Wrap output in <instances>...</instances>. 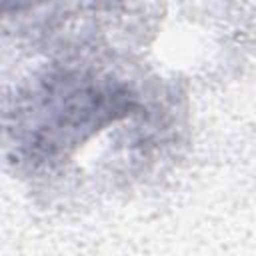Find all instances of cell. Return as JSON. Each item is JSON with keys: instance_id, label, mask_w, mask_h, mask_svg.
<instances>
[{"instance_id": "cell-1", "label": "cell", "mask_w": 256, "mask_h": 256, "mask_svg": "<svg viewBox=\"0 0 256 256\" xmlns=\"http://www.w3.org/2000/svg\"><path fill=\"white\" fill-rule=\"evenodd\" d=\"M136 108L132 92L86 70H58L18 96L8 132L22 160H54Z\"/></svg>"}]
</instances>
